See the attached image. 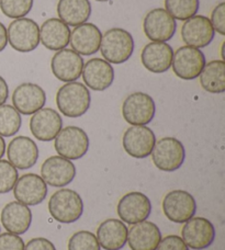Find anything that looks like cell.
Returning <instances> with one entry per match:
<instances>
[{
	"instance_id": "1",
	"label": "cell",
	"mask_w": 225,
	"mask_h": 250,
	"mask_svg": "<svg viewBox=\"0 0 225 250\" xmlns=\"http://www.w3.org/2000/svg\"><path fill=\"white\" fill-rule=\"evenodd\" d=\"M91 104L89 89L82 83H66L56 93V105L60 112L67 118H80Z\"/></svg>"
},
{
	"instance_id": "2",
	"label": "cell",
	"mask_w": 225,
	"mask_h": 250,
	"mask_svg": "<svg viewBox=\"0 0 225 250\" xmlns=\"http://www.w3.org/2000/svg\"><path fill=\"white\" fill-rule=\"evenodd\" d=\"M100 53L110 64L120 65L128 62L134 52V40L129 31L120 28L108 30L102 35Z\"/></svg>"
},
{
	"instance_id": "3",
	"label": "cell",
	"mask_w": 225,
	"mask_h": 250,
	"mask_svg": "<svg viewBox=\"0 0 225 250\" xmlns=\"http://www.w3.org/2000/svg\"><path fill=\"white\" fill-rule=\"evenodd\" d=\"M48 212L58 223L71 224L84 214V201L74 190L60 189L49 198Z\"/></svg>"
},
{
	"instance_id": "4",
	"label": "cell",
	"mask_w": 225,
	"mask_h": 250,
	"mask_svg": "<svg viewBox=\"0 0 225 250\" xmlns=\"http://www.w3.org/2000/svg\"><path fill=\"white\" fill-rule=\"evenodd\" d=\"M152 160L157 169L165 172L178 170L186 159V150L176 137H163L156 141L152 150Z\"/></svg>"
},
{
	"instance_id": "5",
	"label": "cell",
	"mask_w": 225,
	"mask_h": 250,
	"mask_svg": "<svg viewBox=\"0 0 225 250\" xmlns=\"http://www.w3.org/2000/svg\"><path fill=\"white\" fill-rule=\"evenodd\" d=\"M54 148L58 156L69 160L83 158L89 149V137L83 128L66 126L61 129L54 140Z\"/></svg>"
},
{
	"instance_id": "6",
	"label": "cell",
	"mask_w": 225,
	"mask_h": 250,
	"mask_svg": "<svg viewBox=\"0 0 225 250\" xmlns=\"http://www.w3.org/2000/svg\"><path fill=\"white\" fill-rule=\"evenodd\" d=\"M7 35L8 44L20 53L32 52L40 44V26L29 18L13 20L8 26Z\"/></svg>"
},
{
	"instance_id": "7",
	"label": "cell",
	"mask_w": 225,
	"mask_h": 250,
	"mask_svg": "<svg viewBox=\"0 0 225 250\" xmlns=\"http://www.w3.org/2000/svg\"><path fill=\"white\" fill-rule=\"evenodd\" d=\"M155 114V101L145 92H133L123 101L122 115L129 124L147 125L153 121Z\"/></svg>"
},
{
	"instance_id": "8",
	"label": "cell",
	"mask_w": 225,
	"mask_h": 250,
	"mask_svg": "<svg viewBox=\"0 0 225 250\" xmlns=\"http://www.w3.org/2000/svg\"><path fill=\"white\" fill-rule=\"evenodd\" d=\"M161 208L170 222L183 224L196 215L197 202L188 191L173 190L165 195Z\"/></svg>"
},
{
	"instance_id": "9",
	"label": "cell",
	"mask_w": 225,
	"mask_h": 250,
	"mask_svg": "<svg viewBox=\"0 0 225 250\" xmlns=\"http://www.w3.org/2000/svg\"><path fill=\"white\" fill-rule=\"evenodd\" d=\"M205 64V56L200 48L186 45L174 52L173 71L180 79L193 80L198 78Z\"/></svg>"
},
{
	"instance_id": "10",
	"label": "cell",
	"mask_w": 225,
	"mask_h": 250,
	"mask_svg": "<svg viewBox=\"0 0 225 250\" xmlns=\"http://www.w3.org/2000/svg\"><path fill=\"white\" fill-rule=\"evenodd\" d=\"M116 212L120 220L125 224H137V223L146 221L151 215V200L142 192H129L120 199L116 207Z\"/></svg>"
},
{
	"instance_id": "11",
	"label": "cell",
	"mask_w": 225,
	"mask_h": 250,
	"mask_svg": "<svg viewBox=\"0 0 225 250\" xmlns=\"http://www.w3.org/2000/svg\"><path fill=\"white\" fill-rule=\"evenodd\" d=\"M143 30L152 42H167L174 38L177 30L176 20L163 8H155L146 13Z\"/></svg>"
},
{
	"instance_id": "12",
	"label": "cell",
	"mask_w": 225,
	"mask_h": 250,
	"mask_svg": "<svg viewBox=\"0 0 225 250\" xmlns=\"http://www.w3.org/2000/svg\"><path fill=\"white\" fill-rule=\"evenodd\" d=\"M181 238L189 249L204 250L213 244L215 239V229L208 218L193 216L183 223Z\"/></svg>"
},
{
	"instance_id": "13",
	"label": "cell",
	"mask_w": 225,
	"mask_h": 250,
	"mask_svg": "<svg viewBox=\"0 0 225 250\" xmlns=\"http://www.w3.org/2000/svg\"><path fill=\"white\" fill-rule=\"evenodd\" d=\"M155 144V133L146 125H132L123 134V148L133 158L143 159L151 156Z\"/></svg>"
},
{
	"instance_id": "14",
	"label": "cell",
	"mask_w": 225,
	"mask_h": 250,
	"mask_svg": "<svg viewBox=\"0 0 225 250\" xmlns=\"http://www.w3.org/2000/svg\"><path fill=\"white\" fill-rule=\"evenodd\" d=\"M76 166L62 156H51L41 166V177L45 184L54 188H64L76 178Z\"/></svg>"
},
{
	"instance_id": "15",
	"label": "cell",
	"mask_w": 225,
	"mask_h": 250,
	"mask_svg": "<svg viewBox=\"0 0 225 250\" xmlns=\"http://www.w3.org/2000/svg\"><path fill=\"white\" fill-rule=\"evenodd\" d=\"M12 190L18 202L26 207L41 204L47 195V185L37 173H25L18 178Z\"/></svg>"
},
{
	"instance_id": "16",
	"label": "cell",
	"mask_w": 225,
	"mask_h": 250,
	"mask_svg": "<svg viewBox=\"0 0 225 250\" xmlns=\"http://www.w3.org/2000/svg\"><path fill=\"white\" fill-rule=\"evenodd\" d=\"M12 104L18 112L23 115H32L44 108L46 93L37 83H24L12 92Z\"/></svg>"
},
{
	"instance_id": "17",
	"label": "cell",
	"mask_w": 225,
	"mask_h": 250,
	"mask_svg": "<svg viewBox=\"0 0 225 250\" xmlns=\"http://www.w3.org/2000/svg\"><path fill=\"white\" fill-rule=\"evenodd\" d=\"M180 34L187 46L203 48L213 41L215 31L208 17L193 16L184 21Z\"/></svg>"
},
{
	"instance_id": "18",
	"label": "cell",
	"mask_w": 225,
	"mask_h": 250,
	"mask_svg": "<svg viewBox=\"0 0 225 250\" xmlns=\"http://www.w3.org/2000/svg\"><path fill=\"white\" fill-rule=\"evenodd\" d=\"M83 67V57L69 48L57 51L51 61L53 75L63 83L76 82L80 78Z\"/></svg>"
},
{
	"instance_id": "19",
	"label": "cell",
	"mask_w": 225,
	"mask_h": 250,
	"mask_svg": "<svg viewBox=\"0 0 225 250\" xmlns=\"http://www.w3.org/2000/svg\"><path fill=\"white\" fill-rule=\"evenodd\" d=\"M8 162L19 170H28L37 164L39 147L32 138L17 136L10 141L7 147Z\"/></svg>"
},
{
	"instance_id": "20",
	"label": "cell",
	"mask_w": 225,
	"mask_h": 250,
	"mask_svg": "<svg viewBox=\"0 0 225 250\" xmlns=\"http://www.w3.org/2000/svg\"><path fill=\"white\" fill-rule=\"evenodd\" d=\"M63 128V119L56 110L42 108L30 119V131L37 140L51 142Z\"/></svg>"
},
{
	"instance_id": "21",
	"label": "cell",
	"mask_w": 225,
	"mask_h": 250,
	"mask_svg": "<svg viewBox=\"0 0 225 250\" xmlns=\"http://www.w3.org/2000/svg\"><path fill=\"white\" fill-rule=\"evenodd\" d=\"M82 76L87 88L93 91H103L113 83L114 69L110 62L94 57L84 64Z\"/></svg>"
},
{
	"instance_id": "22",
	"label": "cell",
	"mask_w": 225,
	"mask_h": 250,
	"mask_svg": "<svg viewBox=\"0 0 225 250\" xmlns=\"http://www.w3.org/2000/svg\"><path fill=\"white\" fill-rule=\"evenodd\" d=\"M101 38V31L96 24L85 22L75 26V29L71 31L69 44L73 51L80 56H90L99 51Z\"/></svg>"
},
{
	"instance_id": "23",
	"label": "cell",
	"mask_w": 225,
	"mask_h": 250,
	"mask_svg": "<svg viewBox=\"0 0 225 250\" xmlns=\"http://www.w3.org/2000/svg\"><path fill=\"white\" fill-rule=\"evenodd\" d=\"M0 221L8 233L22 235L29 230L32 224V212L26 205L12 201L1 209Z\"/></svg>"
},
{
	"instance_id": "24",
	"label": "cell",
	"mask_w": 225,
	"mask_h": 250,
	"mask_svg": "<svg viewBox=\"0 0 225 250\" xmlns=\"http://www.w3.org/2000/svg\"><path fill=\"white\" fill-rule=\"evenodd\" d=\"M173 47L166 42H151L143 47L141 62L145 68L154 74H163L172 67Z\"/></svg>"
},
{
	"instance_id": "25",
	"label": "cell",
	"mask_w": 225,
	"mask_h": 250,
	"mask_svg": "<svg viewBox=\"0 0 225 250\" xmlns=\"http://www.w3.org/2000/svg\"><path fill=\"white\" fill-rule=\"evenodd\" d=\"M161 238L158 226L146 220L132 225L128 230L127 243L131 250H156Z\"/></svg>"
},
{
	"instance_id": "26",
	"label": "cell",
	"mask_w": 225,
	"mask_h": 250,
	"mask_svg": "<svg viewBox=\"0 0 225 250\" xmlns=\"http://www.w3.org/2000/svg\"><path fill=\"white\" fill-rule=\"evenodd\" d=\"M128 227L121 220L108 218L97 229V240L105 250H121L127 245Z\"/></svg>"
},
{
	"instance_id": "27",
	"label": "cell",
	"mask_w": 225,
	"mask_h": 250,
	"mask_svg": "<svg viewBox=\"0 0 225 250\" xmlns=\"http://www.w3.org/2000/svg\"><path fill=\"white\" fill-rule=\"evenodd\" d=\"M70 29L57 18L43 22L40 28V43L49 51H61L69 44Z\"/></svg>"
},
{
	"instance_id": "28",
	"label": "cell",
	"mask_w": 225,
	"mask_h": 250,
	"mask_svg": "<svg viewBox=\"0 0 225 250\" xmlns=\"http://www.w3.org/2000/svg\"><path fill=\"white\" fill-rule=\"evenodd\" d=\"M57 15L67 25L77 26L89 20L91 3L89 0H58Z\"/></svg>"
},
{
	"instance_id": "29",
	"label": "cell",
	"mask_w": 225,
	"mask_h": 250,
	"mask_svg": "<svg viewBox=\"0 0 225 250\" xmlns=\"http://www.w3.org/2000/svg\"><path fill=\"white\" fill-rule=\"evenodd\" d=\"M200 84L206 92L223 93L225 91V62L211 61L205 64L199 75Z\"/></svg>"
},
{
	"instance_id": "30",
	"label": "cell",
	"mask_w": 225,
	"mask_h": 250,
	"mask_svg": "<svg viewBox=\"0 0 225 250\" xmlns=\"http://www.w3.org/2000/svg\"><path fill=\"white\" fill-rule=\"evenodd\" d=\"M21 125V114L13 108V105H0V136H15L20 131Z\"/></svg>"
},
{
	"instance_id": "31",
	"label": "cell",
	"mask_w": 225,
	"mask_h": 250,
	"mask_svg": "<svg viewBox=\"0 0 225 250\" xmlns=\"http://www.w3.org/2000/svg\"><path fill=\"white\" fill-rule=\"evenodd\" d=\"M165 8L175 20L186 21L197 15L200 0H165Z\"/></svg>"
},
{
	"instance_id": "32",
	"label": "cell",
	"mask_w": 225,
	"mask_h": 250,
	"mask_svg": "<svg viewBox=\"0 0 225 250\" xmlns=\"http://www.w3.org/2000/svg\"><path fill=\"white\" fill-rule=\"evenodd\" d=\"M34 0H0V10L10 19H21L33 8Z\"/></svg>"
},
{
	"instance_id": "33",
	"label": "cell",
	"mask_w": 225,
	"mask_h": 250,
	"mask_svg": "<svg viewBox=\"0 0 225 250\" xmlns=\"http://www.w3.org/2000/svg\"><path fill=\"white\" fill-rule=\"evenodd\" d=\"M68 250H101L96 235L88 230H79L71 235L67 244Z\"/></svg>"
},
{
	"instance_id": "34",
	"label": "cell",
	"mask_w": 225,
	"mask_h": 250,
	"mask_svg": "<svg viewBox=\"0 0 225 250\" xmlns=\"http://www.w3.org/2000/svg\"><path fill=\"white\" fill-rule=\"evenodd\" d=\"M19 178L18 169L8 160L0 159V194L12 191Z\"/></svg>"
},
{
	"instance_id": "35",
	"label": "cell",
	"mask_w": 225,
	"mask_h": 250,
	"mask_svg": "<svg viewBox=\"0 0 225 250\" xmlns=\"http://www.w3.org/2000/svg\"><path fill=\"white\" fill-rule=\"evenodd\" d=\"M25 244L19 235L11 233L0 234V250H24Z\"/></svg>"
},
{
	"instance_id": "36",
	"label": "cell",
	"mask_w": 225,
	"mask_h": 250,
	"mask_svg": "<svg viewBox=\"0 0 225 250\" xmlns=\"http://www.w3.org/2000/svg\"><path fill=\"white\" fill-rule=\"evenodd\" d=\"M211 24L219 34L225 35V2L219 3L211 13Z\"/></svg>"
},
{
	"instance_id": "37",
	"label": "cell",
	"mask_w": 225,
	"mask_h": 250,
	"mask_svg": "<svg viewBox=\"0 0 225 250\" xmlns=\"http://www.w3.org/2000/svg\"><path fill=\"white\" fill-rule=\"evenodd\" d=\"M156 250H190L178 235H168L161 238Z\"/></svg>"
},
{
	"instance_id": "38",
	"label": "cell",
	"mask_w": 225,
	"mask_h": 250,
	"mask_svg": "<svg viewBox=\"0 0 225 250\" xmlns=\"http://www.w3.org/2000/svg\"><path fill=\"white\" fill-rule=\"evenodd\" d=\"M24 250H56L52 242L43 237H37L30 239L25 244Z\"/></svg>"
},
{
	"instance_id": "39",
	"label": "cell",
	"mask_w": 225,
	"mask_h": 250,
	"mask_svg": "<svg viewBox=\"0 0 225 250\" xmlns=\"http://www.w3.org/2000/svg\"><path fill=\"white\" fill-rule=\"evenodd\" d=\"M9 98V87L4 78L0 76V105L6 104Z\"/></svg>"
},
{
	"instance_id": "40",
	"label": "cell",
	"mask_w": 225,
	"mask_h": 250,
	"mask_svg": "<svg viewBox=\"0 0 225 250\" xmlns=\"http://www.w3.org/2000/svg\"><path fill=\"white\" fill-rule=\"evenodd\" d=\"M8 45V35H7V29L3 23L0 22V53H1L4 48Z\"/></svg>"
},
{
	"instance_id": "41",
	"label": "cell",
	"mask_w": 225,
	"mask_h": 250,
	"mask_svg": "<svg viewBox=\"0 0 225 250\" xmlns=\"http://www.w3.org/2000/svg\"><path fill=\"white\" fill-rule=\"evenodd\" d=\"M4 154H6V142L2 136H0V159L3 157Z\"/></svg>"
},
{
	"instance_id": "42",
	"label": "cell",
	"mask_w": 225,
	"mask_h": 250,
	"mask_svg": "<svg viewBox=\"0 0 225 250\" xmlns=\"http://www.w3.org/2000/svg\"><path fill=\"white\" fill-rule=\"evenodd\" d=\"M96 1H100V2H106V1H110V0H96Z\"/></svg>"
}]
</instances>
